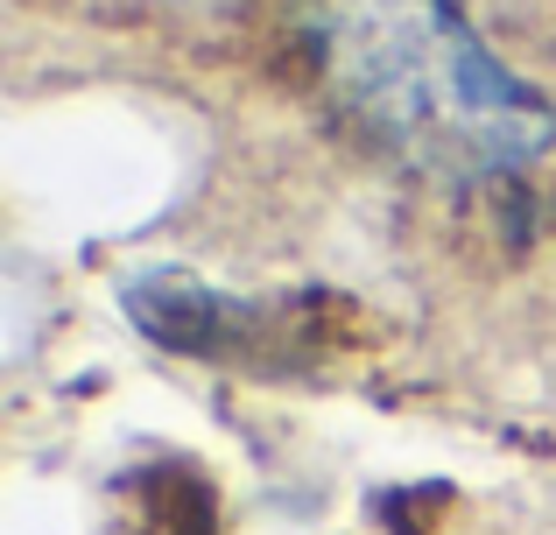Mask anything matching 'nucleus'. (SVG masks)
Returning <instances> with one entry per match:
<instances>
[{
	"instance_id": "f257e3e1",
	"label": "nucleus",
	"mask_w": 556,
	"mask_h": 535,
	"mask_svg": "<svg viewBox=\"0 0 556 535\" xmlns=\"http://www.w3.org/2000/svg\"><path fill=\"white\" fill-rule=\"evenodd\" d=\"M317 56L339 106L437 183L501 177L556 141V106L479 42L458 0H325Z\"/></svg>"
},
{
	"instance_id": "f03ea898",
	"label": "nucleus",
	"mask_w": 556,
	"mask_h": 535,
	"mask_svg": "<svg viewBox=\"0 0 556 535\" xmlns=\"http://www.w3.org/2000/svg\"><path fill=\"white\" fill-rule=\"evenodd\" d=\"M127 317L149 339L177 345V353H204L218 339V324H226V303L190 275H135L127 282Z\"/></svg>"
}]
</instances>
